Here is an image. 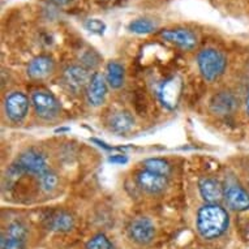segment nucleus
<instances>
[{
	"mask_svg": "<svg viewBox=\"0 0 249 249\" xmlns=\"http://www.w3.org/2000/svg\"><path fill=\"white\" fill-rule=\"evenodd\" d=\"M225 198L232 210L244 212L249 209V193L239 185H231L226 189Z\"/></svg>",
	"mask_w": 249,
	"mask_h": 249,
	"instance_id": "14",
	"label": "nucleus"
},
{
	"mask_svg": "<svg viewBox=\"0 0 249 249\" xmlns=\"http://www.w3.org/2000/svg\"><path fill=\"white\" fill-rule=\"evenodd\" d=\"M137 183L143 191L151 195H157L167 187V176H162L160 174L145 170L137 175Z\"/></svg>",
	"mask_w": 249,
	"mask_h": 249,
	"instance_id": "9",
	"label": "nucleus"
},
{
	"mask_svg": "<svg viewBox=\"0 0 249 249\" xmlns=\"http://www.w3.org/2000/svg\"><path fill=\"white\" fill-rule=\"evenodd\" d=\"M145 168L147 171L155 172V174H160L162 176H168L171 172V167L168 164L167 160H160V158H150L143 162Z\"/></svg>",
	"mask_w": 249,
	"mask_h": 249,
	"instance_id": "20",
	"label": "nucleus"
},
{
	"mask_svg": "<svg viewBox=\"0 0 249 249\" xmlns=\"http://www.w3.org/2000/svg\"><path fill=\"white\" fill-rule=\"evenodd\" d=\"M28 231L21 222L15 221L1 233L0 245L1 249H24Z\"/></svg>",
	"mask_w": 249,
	"mask_h": 249,
	"instance_id": "5",
	"label": "nucleus"
},
{
	"mask_svg": "<svg viewBox=\"0 0 249 249\" xmlns=\"http://www.w3.org/2000/svg\"><path fill=\"white\" fill-rule=\"evenodd\" d=\"M12 168H15L16 172H25V174L41 176L47 171V163H46L45 157L39 151L30 149L18 155L16 163L13 164Z\"/></svg>",
	"mask_w": 249,
	"mask_h": 249,
	"instance_id": "3",
	"label": "nucleus"
},
{
	"mask_svg": "<svg viewBox=\"0 0 249 249\" xmlns=\"http://www.w3.org/2000/svg\"><path fill=\"white\" fill-rule=\"evenodd\" d=\"M36 114L46 120H53L60 112V103L51 93L45 90H38L32 97Z\"/></svg>",
	"mask_w": 249,
	"mask_h": 249,
	"instance_id": "4",
	"label": "nucleus"
},
{
	"mask_svg": "<svg viewBox=\"0 0 249 249\" xmlns=\"http://www.w3.org/2000/svg\"><path fill=\"white\" fill-rule=\"evenodd\" d=\"M74 219L73 216L67 212H56L53 213L49 219V227L53 231L59 232H67L73 229Z\"/></svg>",
	"mask_w": 249,
	"mask_h": 249,
	"instance_id": "18",
	"label": "nucleus"
},
{
	"mask_svg": "<svg viewBox=\"0 0 249 249\" xmlns=\"http://www.w3.org/2000/svg\"><path fill=\"white\" fill-rule=\"evenodd\" d=\"M181 80L178 77H174L168 80L163 84L162 89H160V99L167 108L172 110L175 108L178 102H179L180 94H181Z\"/></svg>",
	"mask_w": 249,
	"mask_h": 249,
	"instance_id": "12",
	"label": "nucleus"
},
{
	"mask_svg": "<svg viewBox=\"0 0 249 249\" xmlns=\"http://www.w3.org/2000/svg\"><path fill=\"white\" fill-rule=\"evenodd\" d=\"M108 124H110L111 131L115 133H125L131 131L132 127L135 125V119L129 112L120 111L111 116Z\"/></svg>",
	"mask_w": 249,
	"mask_h": 249,
	"instance_id": "17",
	"label": "nucleus"
},
{
	"mask_svg": "<svg viewBox=\"0 0 249 249\" xmlns=\"http://www.w3.org/2000/svg\"><path fill=\"white\" fill-rule=\"evenodd\" d=\"M239 106V101L232 93L230 91H221L213 97L210 102V110L215 115L226 116V115L232 114Z\"/></svg>",
	"mask_w": 249,
	"mask_h": 249,
	"instance_id": "8",
	"label": "nucleus"
},
{
	"mask_svg": "<svg viewBox=\"0 0 249 249\" xmlns=\"http://www.w3.org/2000/svg\"><path fill=\"white\" fill-rule=\"evenodd\" d=\"M108 162L115 164H124L127 163L128 160L127 157H124V155H112V157L108 158Z\"/></svg>",
	"mask_w": 249,
	"mask_h": 249,
	"instance_id": "25",
	"label": "nucleus"
},
{
	"mask_svg": "<svg viewBox=\"0 0 249 249\" xmlns=\"http://www.w3.org/2000/svg\"><path fill=\"white\" fill-rule=\"evenodd\" d=\"M128 28H129V30H131L132 33L147 34V33H151V32L154 30L155 25L153 24L151 21L143 20V18H140V20L132 21Z\"/></svg>",
	"mask_w": 249,
	"mask_h": 249,
	"instance_id": "22",
	"label": "nucleus"
},
{
	"mask_svg": "<svg viewBox=\"0 0 249 249\" xmlns=\"http://www.w3.org/2000/svg\"><path fill=\"white\" fill-rule=\"evenodd\" d=\"M86 249H115L112 243L106 237V235L103 233H98L94 237H91L88 244H86Z\"/></svg>",
	"mask_w": 249,
	"mask_h": 249,
	"instance_id": "23",
	"label": "nucleus"
},
{
	"mask_svg": "<svg viewBox=\"0 0 249 249\" xmlns=\"http://www.w3.org/2000/svg\"><path fill=\"white\" fill-rule=\"evenodd\" d=\"M107 85L106 80L102 74L94 73L91 76L89 81V85L86 88V97L91 106H101L106 98Z\"/></svg>",
	"mask_w": 249,
	"mask_h": 249,
	"instance_id": "10",
	"label": "nucleus"
},
{
	"mask_svg": "<svg viewBox=\"0 0 249 249\" xmlns=\"http://www.w3.org/2000/svg\"><path fill=\"white\" fill-rule=\"evenodd\" d=\"M198 188H200L201 196L208 204H216L222 197L225 196L221 183L212 178L201 179L198 183Z\"/></svg>",
	"mask_w": 249,
	"mask_h": 249,
	"instance_id": "15",
	"label": "nucleus"
},
{
	"mask_svg": "<svg viewBox=\"0 0 249 249\" xmlns=\"http://www.w3.org/2000/svg\"><path fill=\"white\" fill-rule=\"evenodd\" d=\"M129 235L136 243L139 244H147L153 240L155 235V229L153 222L149 218L139 216L135 221H132L129 226Z\"/></svg>",
	"mask_w": 249,
	"mask_h": 249,
	"instance_id": "7",
	"label": "nucleus"
},
{
	"mask_svg": "<svg viewBox=\"0 0 249 249\" xmlns=\"http://www.w3.org/2000/svg\"><path fill=\"white\" fill-rule=\"evenodd\" d=\"M53 70V61L49 56H37L29 63L28 74L34 80L45 78Z\"/></svg>",
	"mask_w": 249,
	"mask_h": 249,
	"instance_id": "16",
	"label": "nucleus"
},
{
	"mask_svg": "<svg viewBox=\"0 0 249 249\" xmlns=\"http://www.w3.org/2000/svg\"><path fill=\"white\" fill-rule=\"evenodd\" d=\"M160 36L166 41L175 43L181 49L192 50L197 45V37L188 29H172V30H164Z\"/></svg>",
	"mask_w": 249,
	"mask_h": 249,
	"instance_id": "11",
	"label": "nucleus"
},
{
	"mask_svg": "<svg viewBox=\"0 0 249 249\" xmlns=\"http://www.w3.org/2000/svg\"><path fill=\"white\" fill-rule=\"evenodd\" d=\"M85 28L94 34H103L106 30V24L98 18H89L85 22Z\"/></svg>",
	"mask_w": 249,
	"mask_h": 249,
	"instance_id": "24",
	"label": "nucleus"
},
{
	"mask_svg": "<svg viewBox=\"0 0 249 249\" xmlns=\"http://www.w3.org/2000/svg\"><path fill=\"white\" fill-rule=\"evenodd\" d=\"M51 3H53V4H56V5H66L70 3L71 0H50Z\"/></svg>",
	"mask_w": 249,
	"mask_h": 249,
	"instance_id": "26",
	"label": "nucleus"
},
{
	"mask_svg": "<svg viewBox=\"0 0 249 249\" xmlns=\"http://www.w3.org/2000/svg\"><path fill=\"white\" fill-rule=\"evenodd\" d=\"M5 114L12 122H21L26 116L29 110V99L24 93L13 91L4 101Z\"/></svg>",
	"mask_w": 249,
	"mask_h": 249,
	"instance_id": "6",
	"label": "nucleus"
},
{
	"mask_svg": "<svg viewBox=\"0 0 249 249\" xmlns=\"http://www.w3.org/2000/svg\"><path fill=\"white\" fill-rule=\"evenodd\" d=\"M106 72V80L112 89H119L124 84L125 73H124V68H123L122 64H119L116 61H110L107 64Z\"/></svg>",
	"mask_w": 249,
	"mask_h": 249,
	"instance_id": "19",
	"label": "nucleus"
},
{
	"mask_svg": "<svg viewBox=\"0 0 249 249\" xmlns=\"http://www.w3.org/2000/svg\"><path fill=\"white\" fill-rule=\"evenodd\" d=\"M38 183L42 191L45 192H51L56 188L57 185V176L51 171H46L41 176H38Z\"/></svg>",
	"mask_w": 249,
	"mask_h": 249,
	"instance_id": "21",
	"label": "nucleus"
},
{
	"mask_svg": "<svg viewBox=\"0 0 249 249\" xmlns=\"http://www.w3.org/2000/svg\"><path fill=\"white\" fill-rule=\"evenodd\" d=\"M198 68L206 81H214L223 74L227 66L225 55L215 49L202 50L197 56Z\"/></svg>",
	"mask_w": 249,
	"mask_h": 249,
	"instance_id": "2",
	"label": "nucleus"
},
{
	"mask_svg": "<svg viewBox=\"0 0 249 249\" xmlns=\"http://www.w3.org/2000/svg\"><path fill=\"white\" fill-rule=\"evenodd\" d=\"M229 214L216 204H208L197 214V229L204 239L213 240L225 233L229 227Z\"/></svg>",
	"mask_w": 249,
	"mask_h": 249,
	"instance_id": "1",
	"label": "nucleus"
},
{
	"mask_svg": "<svg viewBox=\"0 0 249 249\" xmlns=\"http://www.w3.org/2000/svg\"><path fill=\"white\" fill-rule=\"evenodd\" d=\"M89 74L86 72L85 68L78 66H71L64 71V81L70 89L74 90V91H80L84 88H88L90 81Z\"/></svg>",
	"mask_w": 249,
	"mask_h": 249,
	"instance_id": "13",
	"label": "nucleus"
},
{
	"mask_svg": "<svg viewBox=\"0 0 249 249\" xmlns=\"http://www.w3.org/2000/svg\"><path fill=\"white\" fill-rule=\"evenodd\" d=\"M245 108H247V112H248L249 115V94L248 97H247V99H245Z\"/></svg>",
	"mask_w": 249,
	"mask_h": 249,
	"instance_id": "27",
	"label": "nucleus"
}]
</instances>
